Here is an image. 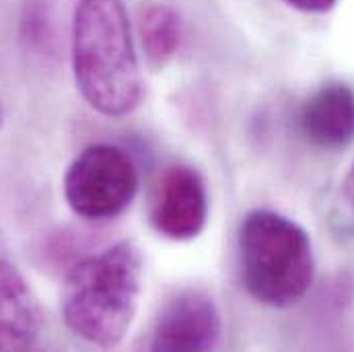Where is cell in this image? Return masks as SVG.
<instances>
[{
	"instance_id": "1",
	"label": "cell",
	"mask_w": 354,
	"mask_h": 352,
	"mask_svg": "<svg viewBox=\"0 0 354 352\" xmlns=\"http://www.w3.org/2000/svg\"><path fill=\"white\" fill-rule=\"evenodd\" d=\"M77 89L107 118H124L142 101V75L122 0H79L71 25Z\"/></svg>"
},
{
	"instance_id": "2",
	"label": "cell",
	"mask_w": 354,
	"mask_h": 352,
	"mask_svg": "<svg viewBox=\"0 0 354 352\" xmlns=\"http://www.w3.org/2000/svg\"><path fill=\"white\" fill-rule=\"evenodd\" d=\"M140 293V250L132 241H118L68 270L60 301L62 319L93 346H120L134 324Z\"/></svg>"
},
{
	"instance_id": "3",
	"label": "cell",
	"mask_w": 354,
	"mask_h": 352,
	"mask_svg": "<svg viewBox=\"0 0 354 352\" xmlns=\"http://www.w3.org/2000/svg\"><path fill=\"white\" fill-rule=\"evenodd\" d=\"M237 252L243 286L262 305L292 307L313 284L315 256L309 233L276 210L256 208L241 219Z\"/></svg>"
},
{
	"instance_id": "4",
	"label": "cell",
	"mask_w": 354,
	"mask_h": 352,
	"mask_svg": "<svg viewBox=\"0 0 354 352\" xmlns=\"http://www.w3.org/2000/svg\"><path fill=\"white\" fill-rule=\"evenodd\" d=\"M138 169L115 145H91L64 176V198L71 210L93 223L120 216L138 194Z\"/></svg>"
},
{
	"instance_id": "5",
	"label": "cell",
	"mask_w": 354,
	"mask_h": 352,
	"mask_svg": "<svg viewBox=\"0 0 354 352\" xmlns=\"http://www.w3.org/2000/svg\"><path fill=\"white\" fill-rule=\"evenodd\" d=\"M208 189L198 169L169 165L157 177L151 192L149 221L165 239L192 241L208 223Z\"/></svg>"
},
{
	"instance_id": "6",
	"label": "cell",
	"mask_w": 354,
	"mask_h": 352,
	"mask_svg": "<svg viewBox=\"0 0 354 352\" xmlns=\"http://www.w3.org/2000/svg\"><path fill=\"white\" fill-rule=\"evenodd\" d=\"M223 322L216 303L202 290H181L161 309L153 334V351L202 352L216 349Z\"/></svg>"
},
{
	"instance_id": "7",
	"label": "cell",
	"mask_w": 354,
	"mask_h": 352,
	"mask_svg": "<svg viewBox=\"0 0 354 352\" xmlns=\"http://www.w3.org/2000/svg\"><path fill=\"white\" fill-rule=\"evenodd\" d=\"M303 136L317 149L338 151L354 140V89L332 81L309 95L299 113Z\"/></svg>"
},
{
	"instance_id": "8",
	"label": "cell",
	"mask_w": 354,
	"mask_h": 352,
	"mask_svg": "<svg viewBox=\"0 0 354 352\" xmlns=\"http://www.w3.org/2000/svg\"><path fill=\"white\" fill-rule=\"evenodd\" d=\"M44 328L39 301L15 264L0 260V352L37 346Z\"/></svg>"
},
{
	"instance_id": "9",
	"label": "cell",
	"mask_w": 354,
	"mask_h": 352,
	"mask_svg": "<svg viewBox=\"0 0 354 352\" xmlns=\"http://www.w3.org/2000/svg\"><path fill=\"white\" fill-rule=\"evenodd\" d=\"M138 33L147 60L155 68H163L181 48V15L167 2H145L138 10Z\"/></svg>"
},
{
	"instance_id": "10",
	"label": "cell",
	"mask_w": 354,
	"mask_h": 352,
	"mask_svg": "<svg viewBox=\"0 0 354 352\" xmlns=\"http://www.w3.org/2000/svg\"><path fill=\"white\" fill-rule=\"evenodd\" d=\"M56 2L58 0H25L23 35L39 52L52 50L56 41Z\"/></svg>"
},
{
	"instance_id": "11",
	"label": "cell",
	"mask_w": 354,
	"mask_h": 352,
	"mask_svg": "<svg viewBox=\"0 0 354 352\" xmlns=\"http://www.w3.org/2000/svg\"><path fill=\"white\" fill-rule=\"evenodd\" d=\"M290 8L301 10V12H309V15H322L332 10L338 0H284Z\"/></svg>"
},
{
	"instance_id": "12",
	"label": "cell",
	"mask_w": 354,
	"mask_h": 352,
	"mask_svg": "<svg viewBox=\"0 0 354 352\" xmlns=\"http://www.w3.org/2000/svg\"><path fill=\"white\" fill-rule=\"evenodd\" d=\"M342 200L351 206L354 210V161L348 169V174L344 176V181H342Z\"/></svg>"
},
{
	"instance_id": "13",
	"label": "cell",
	"mask_w": 354,
	"mask_h": 352,
	"mask_svg": "<svg viewBox=\"0 0 354 352\" xmlns=\"http://www.w3.org/2000/svg\"><path fill=\"white\" fill-rule=\"evenodd\" d=\"M0 122H2V107H0Z\"/></svg>"
}]
</instances>
